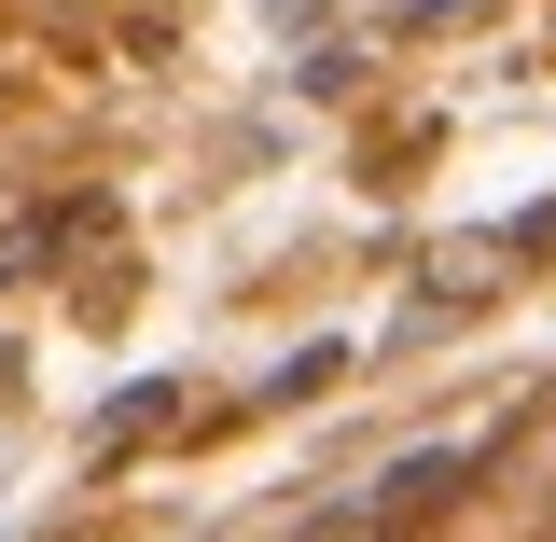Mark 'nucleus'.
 <instances>
[{
  "label": "nucleus",
  "mask_w": 556,
  "mask_h": 542,
  "mask_svg": "<svg viewBox=\"0 0 556 542\" xmlns=\"http://www.w3.org/2000/svg\"><path fill=\"white\" fill-rule=\"evenodd\" d=\"M473 474V445H431V459H404V474L376 487V515H390V529H404V515H431V501H445V487Z\"/></svg>",
  "instance_id": "obj_2"
},
{
  "label": "nucleus",
  "mask_w": 556,
  "mask_h": 542,
  "mask_svg": "<svg viewBox=\"0 0 556 542\" xmlns=\"http://www.w3.org/2000/svg\"><path fill=\"white\" fill-rule=\"evenodd\" d=\"M556 223H529V237H445V251H431V306H486V292H501V265H515V251H543Z\"/></svg>",
  "instance_id": "obj_1"
}]
</instances>
